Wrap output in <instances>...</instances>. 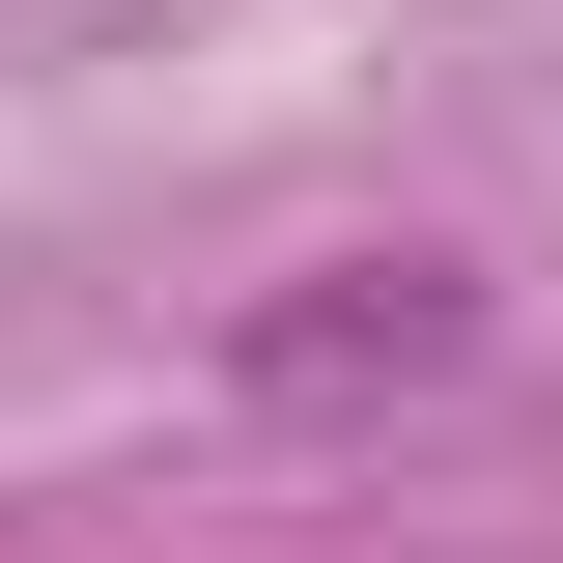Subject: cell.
Instances as JSON below:
<instances>
[{
	"label": "cell",
	"mask_w": 563,
	"mask_h": 563,
	"mask_svg": "<svg viewBox=\"0 0 563 563\" xmlns=\"http://www.w3.org/2000/svg\"><path fill=\"white\" fill-rule=\"evenodd\" d=\"M451 366H479V282L451 254H282L225 310V395L254 422H366V395H451Z\"/></svg>",
	"instance_id": "6da1fadb"
}]
</instances>
